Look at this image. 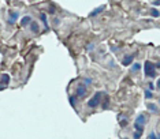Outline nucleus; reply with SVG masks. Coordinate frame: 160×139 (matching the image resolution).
<instances>
[{"label":"nucleus","instance_id":"10","mask_svg":"<svg viewBox=\"0 0 160 139\" xmlns=\"http://www.w3.org/2000/svg\"><path fill=\"white\" fill-rule=\"evenodd\" d=\"M8 82H10L8 74H3L2 75V82H0V83H3V86H7V85H8Z\"/></svg>","mask_w":160,"mask_h":139},{"label":"nucleus","instance_id":"7","mask_svg":"<svg viewBox=\"0 0 160 139\" xmlns=\"http://www.w3.org/2000/svg\"><path fill=\"white\" fill-rule=\"evenodd\" d=\"M32 22H33V21H32V17L30 15H26V17H23L22 19H21V25L25 27V26H28V25H30Z\"/></svg>","mask_w":160,"mask_h":139},{"label":"nucleus","instance_id":"20","mask_svg":"<svg viewBox=\"0 0 160 139\" xmlns=\"http://www.w3.org/2000/svg\"><path fill=\"white\" fill-rule=\"evenodd\" d=\"M92 83V78H83V85H90Z\"/></svg>","mask_w":160,"mask_h":139},{"label":"nucleus","instance_id":"6","mask_svg":"<svg viewBox=\"0 0 160 139\" xmlns=\"http://www.w3.org/2000/svg\"><path fill=\"white\" fill-rule=\"evenodd\" d=\"M134 123L140 124V126H144V124L147 123V116L141 113V115H138V116H137V119H136V122H134Z\"/></svg>","mask_w":160,"mask_h":139},{"label":"nucleus","instance_id":"23","mask_svg":"<svg viewBox=\"0 0 160 139\" xmlns=\"http://www.w3.org/2000/svg\"><path fill=\"white\" fill-rule=\"evenodd\" d=\"M141 135H142L141 132H134L133 137H134V139H140V138H141Z\"/></svg>","mask_w":160,"mask_h":139},{"label":"nucleus","instance_id":"3","mask_svg":"<svg viewBox=\"0 0 160 139\" xmlns=\"http://www.w3.org/2000/svg\"><path fill=\"white\" fill-rule=\"evenodd\" d=\"M88 94V90H86V86L83 85V83H79L77 86V89H75V97L77 98H83Z\"/></svg>","mask_w":160,"mask_h":139},{"label":"nucleus","instance_id":"18","mask_svg":"<svg viewBox=\"0 0 160 139\" xmlns=\"http://www.w3.org/2000/svg\"><path fill=\"white\" fill-rule=\"evenodd\" d=\"M40 19H41L42 22H44L45 29H48V22H47V15H45V14H41V15H40Z\"/></svg>","mask_w":160,"mask_h":139},{"label":"nucleus","instance_id":"21","mask_svg":"<svg viewBox=\"0 0 160 139\" xmlns=\"http://www.w3.org/2000/svg\"><path fill=\"white\" fill-rule=\"evenodd\" d=\"M156 89V86L153 85V82H149V85H148V90H151V91H153Z\"/></svg>","mask_w":160,"mask_h":139},{"label":"nucleus","instance_id":"9","mask_svg":"<svg viewBox=\"0 0 160 139\" xmlns=\"http://www.w3.org/2000/svg\"><path fill=\"white\" fill-rule=\"evenodd\" d=\"M30 30L33 33H38L40 31V26H38L37 22H34V21L32 22V23H30Z\"/></svg>","mask_w":160,"mask_h":139},{"label":"nucleus","instance_id":"24","mask_svg":"<svg viewBox=\"0 0 160 139\" xmlns=\"http://www.w3.org/2000/svg\"><path fill=\"white\" fill-rule=\"evenodd\" d=\"M152 4H153V6H160V2H159V0H155Z\"/></svg>","mask_w":160,"mask_h":139},{"label":"nucleus","instance_id":"26","mask_svg":"<svg viewBox=\"0 0 160 139\" xmlns=\"http://www.w3.org/2000/svg\"><path fill=\"white\" fill-rule=\"evenodd\" d=\"M155 68H160V61H159V63H156V64H155Z\"/></svg>","mask_w":160,"mask_h":139},{"label":"nucleus","instance_id":"16","mask_svg":"<svg viewBox=\"0 0 160 139\" xmlns=\"http://www.w3.org/2000/svg\"><path fill=\"white\" fill-rule=\"evenodd\" d=\"M148 139H160V134H156V132H153V131H152V132L149 134Z\"/></svg>","mask_w":160,"mask_h":139},{"label":"nucleus","instance_id":"8","mask_svg":"<svg viewBox=\"0 0 160 139\" xmlns=\"http://www.w3.org/2000/svg\"><path fill=\"white\" fill-rule=\"evenodd\" d=\"M105 10V6H101V7H99V8H94L92 12H90V17H96L97 14H100V12H103V11Z\"/></svg>","mask_w":160,"mask_h":139},{"label":"nucleus","instance_id":"14","mask_svg":"<svg viewBox=\"0 0 160 139\" xmlns=\"http://www.w3.org/2000/svg\"><path fill=\"white\" fill-rule=\"evenodd\" d=\"M144 94H145V98H147V100H151V98H153V93H152L151 90H145L144 91Z\"/></svg>","mask_w":160,"mask_h":139},{"label":"nucleus","instance_id":"19","mask_svg":"<svg viewBox=\"0 0 160 139\" xmlns=\"http://www.w3.org/2000/svg\"><path fill=\"white\" fill-rule=\"evenodd\" d=\"M68 101H70V104L72 107H75V96H70L68 97Z\"/></svg>","mask_w":160,"mask_h":139},{"label":"nucleus","instance_id":"25","mask_svg":"<svg viewBox=\"0 0 160 139\" xmlns=\"http://www.w3.org/2000/svg\"><path fill=\"white\" fill-rule=\"evenodd\" d=\"M156 89H158V90H160V79L158 80V86H156Z\"/></svg>","mask_w":160,"mask_h":139},{"label":"nucleus","instance_id":"5","mask_svg":"<svg viewBox=\"0 0 160 139\" xmlns=\"http://www.w3.org/2000/svg\"><path fill=\"white\" fill-rule=\"evenodd\" d=\"M133 60H134V55H126V56L123 57V60H122V64L123 65H130Z\"/></svg>","mask_w":160,"mask_h":139},{"label":"nucleus","instance_id":"15","mask_svg":"<svg viewBox=\"0 0 160 139\" xmlns=\"http://www.w3.org/2000/svg\"><path fill=\"white\" fill-rule=\"evenodd\" d=\"M140 68H141L140 63H134V64L132 65V72H137V71H140Z\"/></svg>","mask_w":160,"mask_h":139},{"label":"nucleus","instance_id":"4","mask_svg":"<svg viewBox=\"0 0 160 139\" xmlns=\"http://www.w3.org/2000/svg\"><path fill=\"white\" fill-rule=\"evenodd\" d=\"M19 18V14L17 11H10V18H8V23L10 25H14L17 22V19Z\"/></svg>","mask_w":160,"mask_h":139},{"label":"nucleus","instance_id":"22","mask_svg":"<svg viewBox=\"0 0 160 139\" xmlns=\"http://www.w3.org/2000/svg\"><path fill=\"white\" fill-rule=\"evenodd\" d=\"M107 107H108V97L105 96V98H104V102H103V108H104V109H107Z\"/></svg>","mask_w":160,"mask_h":139},{"label":"nucleus","instance_id":"12","mask_svg":"<svg viewBox=\"0 0 160 139\" xmlns=\"http://www.w3.org/2000/svg\"><path fill=\"white\" fill-rule=\"evenodd\" d=\"M147 108H148L151 112H153V113H158V111H159V109H158V105H155V104H148Z\"/></svg>","mask_w":160,"mask_h":139},{"label":"nucleus","instance_id":"11","mask_svg":"<svg viewBox=\"0 0 160 139\" xmlns=\"http://www.w3.org/2000/svg\"><path fill=\"white\" fill-rule=\"evenodd\" d=\"M119 123H121V127H126L127 126V119L123 115H119Z\"/></svg>","mask_w":160,"mask_h":139},{"label":"nucleus","instance_id":"27","mask_svg":"<svg viewBox=\"0 0 160 139\" xmlns=\"http://www.w3.org/2000/svg\"><path fill=\"white\" fill-rule=\"evenodd\" d=\"M159 102H160V101H159Z\"/></svg>","mask_w":160,"mask_h":139},{"label":"nucleus","instance_id":"2","mask_svg":"<svg viewBox=\"0 0 160 139\" xmlns=\"http://www.w3.org/2000/svg\"><path fill=\"white\" fill-rule=\"evenodd\" d=\"M144 71H145V76H148V78H155L156 76V68H155V64L152 63V61H145Z\"/></svg>","mask_w":160,"mask_h":139},{"label":"nucleus","instance_id":"17","mask_svg":"<svg viewBox=\"0 0 160 139\" xmlns=\"http://www.w3.org/2000/svg\"><path fill=\"white\" fill-rule=\"evenodd\" d=\"M151 15H152V17H155V18H159V17H160V12H159V10H156V8H152V10H151Z\"/></svg>","mask_w":160,"mask_h":139},{"label":"nucleus","instance_id":"13","mask_svg":"<svg viewBox=\"0 0 160 139\" xmlns=\"http://www.w3.org/2000/svg\"><path fill=\"white\" fill-rule=\"evenodd\" d=\"M134 131H136V132H141V134H142V131H144V126H140V124L134 123Z\"/></svg>","mask_w":160,"mask_h":139},{"label":"nucleus","instance_id":"1","mask_svg":"<svg viewBox=\"0 0 160 139\" xmlns=\"http://www.w3.org/2000/svg\"><path fill=\"white\" fill-rule=\"evenodd\" d=\"M103 96H104L103 91H96V93H94V96L88 101V107L92 108V109L96 108V107H99L100 101H101V97H103Z\"/></svg>","mask_w":160,"mask_h":139}]
</instances>
